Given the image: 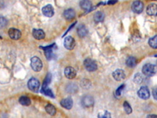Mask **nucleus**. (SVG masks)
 Returning <instances> with one entry per match:
<instances>
[{
  "instance_id": "nucleus-1",
  "label": "nucleus",
  "mask_w": 157,
  "mask_h": 118,
  "mask_svg": "<svg viewBox=\"0 0 157 118\" xmlns=\"http://www.w3.org/2000/svg\"><path fill=\"white\" fill-rule=\"evenodd\" d=\"M156 71L157 69L156 66L150 63L145 64V65L143 66L142 69V73H143L145 76L148 77L154 76L156 72Z\"/></svg>"
},
{
  "instance_id": "nucleus-2",
  "label": "nucleus",
  "mask_w": 157,
  "mask_h": 118,
  "mask_svg": "<svg viewBox=\"0 0 157 118\" xmlns=\"http://www.w3.org/2000/svg\"><path fill=\"white\" fill-rule=\"evenodd\" d=\"M43 65L42 62L41 60V59L38 57H33L31 59V67L33 69V70L39 72L40 71L42 68Z\"/></svg>"
},
{
  "instance_id": "nucleus-3",
  "label": "nucleus",
  "mask_w": 157,
  "mask_h": 118,
  "mask_svg": "<svg viewBox=\"0 0 157 118\" xmlns=\"http://www.w3.org/2000/svg\"><path fill=\"white\" fill-rule=\"evenodd\" d=\"M40 87V82L35 78H32L28 82V87L29 90L34 92H38Z\"/></svg>"
},
{
  "instance_id": "nucleus-4",
  "label": "nucleus",
  "mask_w": 157,
  "mask_h": 118,
  "mask_svg": "<svg viewBox=\"0 0 157 118\" xmlns=\"http://www.w3.org/2000/svg\"><path fill=\"white\" fill-rule=\"evenodd\" d=\"M83 64H84L85 68H86V70L90 72H93L97 70V64L93 60H92L91 58H87L85 60L84 62H83Z\"/></svg>"
},
{
  "instance_id": "nucleus-5",
  "label": "nucleus",
  "mask_w": 157,
  "mask_h": 118,
  "mask_svg": "<svg viewBox=\"0 0 157 118\" xmlns=\"http://www.w3.org/2000/svg\"><path fill=\"white\" fill-rule=\"evenodd\" d=\"M131 9L136 14H141L143 11L144 4L139 0H136L132 3L131 5Z\"/></svg>"
},
{
  "instance_id": "nucleus-6",
  "label": "nucleus",
  "mask_w": 157,
  "mask_h": 118,
  "mask_svg": "<svg viewBox=\"0 0 157 118\" xmlns=\"http://www.w3.org/2000/svg\"><path fill=\"white\" fill-rule=\"evenodd\" d=\"M76 46V42L74 39L72 37L69 36L65 38L64 41V46L68 50H72Z\"/></svg>"
},
{
  "instance_id": "nucleus-7",
  "label": "nucleus",
  "mask_w": 157,
  "mask_h": 118,
  "mask_svg": "<svg viewBox=\"0 0 157 118\" xmlns=\"http://www.w3.org/2000/svg\"><path fill=\"white\" fill-rule=\"evenodd\" d=\"M137 95L138 96L143 100H147L150 97V91L149 89L146 86H142L141 87L139 90L137 92Z\"/></svg>"
},
{
  "instance_id": "nucleus-8",
  "label": "nucleus",
  "mask_w": 157,
  "mask_h": 118,
  "mask_svg": "<svg viewBox=\"0 0 157 118\" xmlns=\"http://www.w3.org/2000/svg\"><path fill=\"white\" fill-rule=\"evenodd\" d=\"M82 105L85 108H89L94 104V99L90 95H85L82 97L81 100Z\"/></svg>"
},
{
  "instance_id": "nucleus-9",
  "label": "nucleus",
  "mask_w": 157,
  "mask_h": 118,
  "mask_svg": "<svg viewBox=\"0 0 157 118\" xmlns=\"http://www.w3.org/2000/svg\"><path fill=\"white\" fill-rule=\"evenodd\" d=\"M8 34L9 37L14 40H18L21 38L22 33L18 29L11 28L9 30Z\"/></svg>"
},
{
  "instance_id": "nucleus-10",
  "label": "nucleus",
  "mask_w": 157,
  "mask_h": 118,
  "mask_svg": "<svg viewBox=\"0 0 157 118\" xmlns=\"http://www.w3.org/2000/svg\"><path fill=\"white\" fill-rule=\"evenodd\" d=\"M42 14L47 17H51L54 15V9L51 4H47L42 9Z\"/></svg>"
},
{
  "instance_id": "nucleus-11",
  "label": "nucleus",
  "mask_w": 157,
  "mask_h": 118,
  "mask_svg": "<svg viewBox=\"0 0 157 118\" xmlns=\"http://www.w3.org/2000/svg\"><path fill=\"white\" fill-rule=\"evenodd\" d=\"M112 76L115 79V80L117 81H121L124 80L126 77L124 71L120 70V69H117V70L114 71V73H112Z\"/></svg>"
},
{
  "instance_id": "nucleus-12",
  "label": "nucleus",
  "mask_w": 157,
  "mask_h": 118,
  "mask_svg": "<svg viewBox=\"0 0 157 118\" xmlns=\"http://www.w3.org/2000/svg\"><path fill=\"white\" fill-rule=\"evenodd\" d=\"M76 75H77L76 71L74 68L68 67L65 68V75L68 79H69V80H72V79H74L76 76Z\"/></svg>"
},
{
  "instance_id": "nucleus-13",
  "label": "nucleus",
  "mask_w": 157,
  "mask_h": 118,
  "mask_svg": "<svg viewBox=\"0 0 157 118\" xmlns=\"http://www.w3.org/2000/svg\"><path fill=\"white\" fill-rule=\"evenodd\" d=\"M147 14L150 16H157V4H150L147 8Z\"/></svg>"
},
{
  "instance_id": "nucleus-14",
  "label": "nucleus",
  "mask_w": 157,
  "mask_h": 118,
  "mask_svg": "<svg viewBox=\"0 0 157 118\" xmlns=\"http://www.w3.org/2000/svg\"><path fill=\"white\" fill-rule=\"evenodd\" d=\"M60 104L62 107L67 110H70L72 108L73 106V101L71 98H66L63 99L61 102Z\"/></svg>"
},
{
  "instance_id": "nucleus-15",
  "label": "nucleus",
  "mask_w": 157,
  "mask_h": 118,
  "mask_svg": "<svg viewBox=\"0 0 157 118\" xmlns=\"http://www.w3.org/2000/svg\"><path fill=\"white\" fill-rule=\"evenodd\" d=\"M33 36L38 40H41L45 38L46 34L41 29H34L33 31Z\"/></svg>"
},
{
  "instance_id": "nucleus-16",
  "label": "nucleus",
  "mask_w": 157,
  "mask_h": 118,
  "mask_svg": "<svg viewBox=\"0 0 157 118\" xmlns=\"http://www.w3.org/2000/svg\"><path fill=\"white\" fill-rule=\"evenodd\" d=\"M63 16L66 20L70 21V20H72L75 17L76 12L74 10L72 9H68L64 12Z\"/></svg>"
},
{
  "instance_id": "nucleus-17",
  "label": "nucleus",
  "mask_w": 157,
  "mask_h": 118,
  "mask_svg": "<svg viewBox=\"0 0 157 118\" xmlns=\"http://www.w3.org/2000/svg\"><path fill=\"white\" fill-rule=\"evenodd\" d=\"M77 32L78 35L81 38H83L87 35L88 30L83 25H81L77 28Z\"/></svg>"
},
{
  "instance_id": "nucleus-18",
  "label": "nucleus",
  "mask_w": 157,
  "mask_h": 118,
  "mask_svg": "<svg viewBox=\"0 0 157 118\" xmlns=\"http://www.w3.org/2000/svg\"><path fill=\"white\" fill-rule=\"evenodd\" d=\"M80 6L84 11H88L91 8L92 4L90 0H81Z\"/></svg>"
},
{
  "instance_id": "nucleus-19",
  "label": "nucleus",
  "mask_w": 157,
  "mask_h": 118,
  "mask_svg": "<svg viewBox=\"0 0 157 118\" xmlns=\"http://www.w3.org/2000/svg\"><path fill=\"white\" fill-rule=\"evenodd\" d=\"M55 45V44H53V45H51L50 46L48 47H42V49H44V51L45 52V54H46V57H47V58L48 60H51V59L52 58V47L53 46Z\"/></svg>"
},
{
  "instance_id": "nucleus-20",
  "label": "nucleus",
  "mask_w": 157,
  "mask_h": 118,
  "mask_svg": "<svg viewBox=\"0 0 157 118\" xmlns=\"http://www.w3.org/2000/svg\"><path fill=\"white\" fill-rule=\"evenodd\" d=\"M93 19H94V21L95 22L98 23V22H102L104 19V13L101 11L96 12L94 15Z\"/></svg>"
},
{
  "instance_id": "nucleus-21",
  "label": "nucleus",
  "mask_w": 157,
  "mask_h": 118,
  "mask_svg": "<svg viewBox=\"0 0 157 118\" xmlns=\"http://www.w3.org/2000/svg\"><path fill=\"white\" fill-rule=\"evenodd\" d=\"M126 64L128 67H130V68L134 67L137 64L136 58L134 57H128L126 60Z\"/></svg>"
},
{
  "instance_id": "nucleus-22",
  "label": "nucleus",
  "mask_w": 157,
  "mask_h": 118,
  "mask_svg": "<svg viewBox=\"0 0 157 118\" xmlns=\"http://www.w3.org/2000/svg\"><path fill=\"white\" fill-rule=\"evenodd\" d=\"M46 111L51 116H54L56 114V108L52 104H47L46 106Z\"/></svg>"
},
{
  "instance_id": "nucleus-23",
  "label": "nucleus",
  "mask_w": 157,
  "mask_h": 118,
  "mask_svg": "<svg viewBox=\"0 0 157 118\" xmlns=\"http://www.w3.org/2000/svg\"><path fill=\"white\" fill-rule=\"evenodd\" d=\"M19 103L23 106H29L31 104V100L29 98L25 96H22L19 98Z\"/></svg>"
},
{
  "instance_id": "nucleus-24",
  "label": "nucleus",
  "mask_w": 157,
  "mask_h": 118,
  "mask_svg": "<svg viewBox=\"0 0 157 118\" xmlns=\"http://www.w3.org/2000/svg\"><path fill=\"white\" fill-rule=\"evenodd\" d=\"M149 46L153 49H157V35L151 38L149 41Z\"/></svg>"
},
{
  "instance_id": "nucleus-25",
  "label": "nucleus",
  "mask_w": 157,
  "mask_h": 118,
  "mask_svg": "<svg viewBox=\"0 0 157 118\" xmlns=\"http://www.w3.org/2000/svg\"><path fill=\"white\" fill-rule=\"evenodd\" d=\"M124 108L125 111L126 113V114L130 115L132 113V108L130 106V105L129 104L128 102H125L124 103Z\"/></svg>"
},
{
  "instance_id": "nucleus-26",
  "label": "nucleus",
  "mask_w": 157,
  "mask_h": 118,
  "mask_svg": "<svg viewBox=\"0 0 157 118\" xmlns=\"http://www.w3.org/2000/svg\"><path fill=\"white\" fill-rule=\"evenodd\" d=\"M41 92L42 93H44V94H45V95H46L47 96L54 98V95L53 94L52 91L48 87L46 88V89H42Z\"/></svg>"
},
{
  "instance_id": "nucleus-27",
  "label": "nucleus",
  "mask_w": 157,
  "mask_h": 118,
  "mask_svg": "<svg viewBox=\"0 0 157 118\" xmlns=\"http://www.w3.org/2000/svg\"><path fill=\"white\" fill-rule=\"evenodd\" d=\"M8 24V20L3 17L0 16V28H4Z\"/></svg>"
},
{
  "instance_id": "nucleus-28",
  "label": "nucleus",
  "mask_w": 157,
  "mask_h": 118,
  "mask_svg": "<svg viewBox=\"0 0 157 118\" xmlns=\"http://www.w3.org/2000/svg\"><path fill=\"white\" fill-rule=\"evenodd\" d=\"M124 87H125V85L124 84H123V85L120 86L119 87H118V89L116 90V95L117 96H120L121 95L122 92L123 90H124Z\"/></svg>"
},
{
  "instance_id": "nucleus-29",
  "label": "nucleus",
  "mask_w": 157,
  "mask_h": 118,
  "mask_svg": "<svg viewBox=\"0 0 157 118\" xmlns=\"http://www.w3.org/2000/svg\"><path fill=\"white\" fill-rule=\"evenodd\" d=\"M98 117H106V118H109V117H111V116L110 115V113L109 112H107V111H105L104 113V114H100L98 115Z\"/></svg>"
},
{
  "instance_id": "nucleus-30",
  "label": "nucleus",
  "mask_w": 157,
  "mask_h": 118,
  "mask_svg": "<svg viewBox=\"0 0 157 118\" xmlns=\"http://www.w3.org/2000/svg\"><path fill=\"white\" fill-rule=\"evenodd\" d=\"M152 95H153V97L155 99L157 100V88H155L153 90V92H152Z\"/></svg>"
},
{
  "instance_id": "nucleus-31",
  "label": "nucleus",
  "mask_w": 157,
  "mask_h": 118,
  "mask_svg": "<svg viewBox=\"0 0 157 118\" xmlns=\"http://www.w3.org/2000/svg\"><path fill=\"white\" fill-rule=\"evenodd\" d=\"M117 2V0H109V1L107 2V4L112 5V4H115Z\"/></svg>"
},
{
  "instance_id": "nucleus-32",
  "label": "nucleus",
  "mask_w": 157,
  "mask_h": 118,
  "mask_svg": "<svg viewBox=\"0 0 157 118\" xmlns=\"http://www.w3.org/2000/svg\"><path fill=\"white\" fill-rule=\"evenodd\" d=\"M147 117H157V116L156 115H149V116H147Z\"/></svg>"
}]
</instances>
